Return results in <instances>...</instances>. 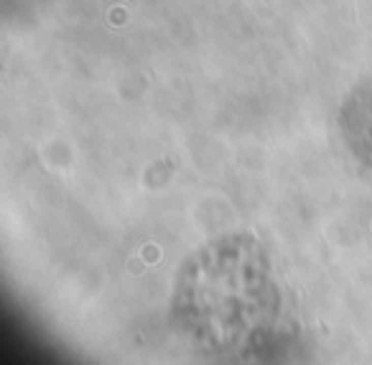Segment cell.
I'll return each mask as SVG.
<instances>
[{
	"label": "cell",
	"instance_id": "cell-1",
	"mask_svg": "<svg viewBox=\"0 0 372 365\" xmlns=\"http://www.w3.org/2000/svg\"><path fill=\"white\" fill-rule=\"evenodd\" d=\"M344 128L352 148L372 161V79L357 90L344 107Z\"/></svg>",
	"mask_w": 372,
	"mask_h": 365
}]
</instances>
